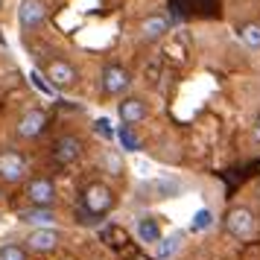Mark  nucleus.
I'll return each mask as SVG.
<instances>
[{
	"label": "nucleus",
	"mask_w": 260,
	"mask_h": 260,
	"mask_svg": "<svg viewBox=\"0 0 260 260\" xmlns=\"http://www.w3.org/2000/svg\"><path fill=\"white\" fill-rule=\"evenodd\" d=\"M181 243H184V237H181V231H173V234L161 237V243L155 246V257H158V260L173 257V254H176L178 248H181Z\"/></svg>",
	"instance_id": "obj_16"
},
{
	"label": "nucleus",
	"mask_w": 260,
	"mask_h": 260,
	"mask_svg": "<svg viewBox=\"0 0 260 260\" xmlns=\"http://www.w3.org/2000/svg\"><path fill=\"white\" fill-rule=\"evenodd\" d=\"M103 167H106V173H111V176H123L126 161H123L120 149H103Z\"/></svg>",
	"instance_id": "obj_18"
},
{
	"label": "nucleus",
	"mask_w": 260,
	"mask_h": 260,
	"mask_svg": "<svg viewBox=\"0 0 260 260\" xmlns=\"http://www.w3.org/2000/svg\"><path fill=\"white\" fill-rule=\"evenodd\" d=\"M18 219L26 225H32V228H50V222L56 219V213L50 211V208H29V211L18 213Z\"/></svg>",
	"instance_id": "obj_15"
},
{
	"label": "nucleus",
	"mask_w": 260,
	"mask_h": 260,
	"mask_svg": "<svg viewBox=\"0 0 260 260\" xmlns=\"http://www.w3.org/2000/svg\"><path fill=\"white\" fill-rule=\"evenodd\" d=\"M44 129H47V111L44 108H26L15 120V138L18 141H36V138H41Z\"/></svg>",
	"instance_id": "obj_8"
},
{
	"label": "nucleus",
	"mask_w": 260,
	"mask_h": 260,
	"mask_svg": "<svg viewBox=\"0 0 260 260\" xmlns=\"http://www.w3.org/2000/svg\"><path fill=\"white\" fill-rule=\"evenodd\" d=\"M44 79H47L50 85H53V91H73L76 85H79V68L73 64L71 59H64V56H53V59H47V64H44Z\"/></svg>",
	"instance_id": "obj_2"
},
{
	"label": "nucleus",
	"mask_w": 260,
	"mask_h": 260,
	"mask_svg": "<svg viewBox=\"0 0 260 260\" xmlns=\"http://www.w3.org/2000/svg\"><path fill=\"white\" fill-rule=\"evenodd\" d=\"M0 9H3V0H0Z\"/></svg>",
	"instance_id": "obj_26"
},
{
	"label": "nucleus",
	"mask_w": 260,
	"mask_h": 260,
	"mask_svg": "<svg viewBox=\"0 0 260 260\" xmlns=\"http://www.w3.org/2000/svg\"><path fill=\"white\" fill-rule=\"evenodd\" d=\"M59 243H61V234L56 228H32L29 237H26V248H29V251H38V254L56 251Z\"/></svg>",
	"instance_id": "obj_12"
},
{
	"label": "nucleus",
	"mask_w": 260,
	"mask_h": 260,
	"mask_svg": "<svg viewBox=\"0 0 260 260\" xmlns=\"http://www.w3.org/2000/svg\"><path fill=\"white\" fill-rule=\"evenodd\" d=\"M26 173H29L26 155L15 146H3L0 149V181L3 184H21V181H26Z\"/></svg>",
	"instance_id": "obj_5"
},
{
	"label": "nucleus",
	"mask_w": 260,
	"mask_h": 260,
	"mask_svg": "<svg viewBox=\"0 0 260 260\" xmlns=\"http://www.w3.org/2000/svg\"><path fill=\"white\" fill-rule=\"evenodd\" d=\"M237 36H240V41H243L248 50H260V24H257V21L240 24V26H237Z\"/></svg>",
	"instance_id": "obj_17"
},
{
	"label": "nucleus",
	"mask_w": 260,
	"mask_h": 260,
	"mask_svg": "<svg viewBox=\"0 0 260 260\" xmlns=\"http://www.w3.org/2000/svg\"><path fill=\"white\" fill-rule=\"evenodd\" d=\"M254 196H257V202H260V181H257V187H254Z\"/></svg>",
	"instance_id": "obj_25"
},
{
	"label": "nucleus",
	"mask_w": 260,
	"mask_h": 260,
	"mask_svg": "<svg viewBox=\"0 0 260 260\" xmlns=\"http://www.w3.org/2000/svg\"><path fill=\"white\" fill-rule=\"evenodd\" d=\"M117 117H120V123L129 126V129L141 126L143 120L149 117V103H146V96H141V94L123 96L117 103Z\"/></svg>",
	"instance_id": "obj_10"
},
{
	"label": "nucleus",
	"mask_w": 260,
	"mask_h": 260,
	"mask_svg": "<svg viewBox=\"0 0 260 260\" xmlns=\"http://www.w3.org/2000/svg\"><path fill=\"white\" fill-rule=\"evenodd\" d=\"M254 141L260 143V114H257V120H254Z\"/></svg>",
	"instance_id": "obj_24"
},
{
	"label": "nucleus",
	"mask_w": 260,
	"mask_h": 260,
	"mask_svg": "<svg viewBox=\"0 0 260 260\" xmlns=\"http://www.w3.org/2000/svg\"><path fill=\"white\" fill-rule=\"evenodd\" d=\"M190 228L199 234V231H208V228H213V211H208V208H199V211L193 213V222H190Z\"/></svg>",
	"instance_id": "obj_20"
},
{
	"label": "nucleus",
	"mask_w": 260,
	"mask_h": 260,
	"mask_svg": "<svg viewBox=\"0 0 260 260\" xmlns=\"http://www.w3.org/2000/svg\"><path fill=\"white\" fill-rule=\"evenodd\" d=\"M132 85H135V76H132L129 68H123L117 61H108L106 68L100 71V88L106 96H129Z\"/></svg>",
	"instance_id": "obj_4"
},
{
	"label": "nucleus",
	"mask_w": 260,
	"mask_h": 260,
	"mask_svg": "<svg viewBox=\"0 0 260 260\" xmlns=\"http://www.w3.org/2000/svg\"><path fill=\"white\" fill-rule=\"evenodd\" d=\"M50 18V3L47 0H21L18 3V26L21 32H36L41 26L47 24Z\"/></svg>",
	"instance_id": "obj_6"
},
{
	"label": "nucleus",
	"mask_w": 260,
	"mask_h": 260,
	"mask_svg": "<svg viewBox=\"0 0 260 260\" xmlns=\"http://www.w3.org/2000/svg\"><path fill=\"white\" fill-rule=\"evenodd\" d=\"M257 228H260V219L254 213V208H248V205L228 208V213H225V231L234 240H251L257 234Z\"/></svg>",
	"instance_id": "obj_3"
},
{
	"label": "nucleus",
	"mask_w": 260,
	"mask_h": 260,
	"mask_svg": "<svg viewBox=\"0 0 260 260\" xmlns=\"http://www.w3.org/2000/svg\"><path fill=\"white\" fill-rule=\"evenodd\" d=\"M117 202V193L111 190V184L106 181H88L82 187V199H79V208H82V216H91V222H100Z\"/></svg>",
	"instance_id": "obj_1"
},
{
	"label": "nucleus",
	"mask_w": 260,
	"mask_h": 260,
	"mask_svg": "<svg viewBox=\"0 0 260 260\" xmlns=\"http://www.w3.org/2000/svg\"><path fill=\"white\" fill-rule=\"evenodd\" d=\"M94 129H96V135H103L106 141H114V138H117V129H111V120H106V117L96 120Z\"/></svg>",
	"instance_id": "obj_22"
},
{
	"label": "nucleus",
	"mask_w": 260,
	"mask_h": 260,
	"mask_svg": "<svg viewBox=\"0 0 260 260\" xmlns=\"http://www.w3.org/2000/svg\"><path fill=\"white\" fill-rule=\"evenodd\" d=\"M143 190L155 193L158 199H173V196H178V193L184 190V184H181L176 176H167V173H161V176L149 178V181L143 184Z\"/></svg>",
	"instance_id": "obj_13"
},
{
	"label": "nucleus",
	"mask_w": 260,
	"mask_h": 260,
	"mask_svg": "<svg viewBox=\"0 0 260 260\" xmlns=\"http://www.w3.org/2000/svg\"><path fill=\"white\" fill-rule=\"evenodd\" d=\"M170 32V18L164 12H152L146 15L141 24H138V38L146 41V44H155V41H161V38Z\"/></svg>",
	"instance_id": "obj_11"
},
{
	"label": "nucleus",
	"mask_w": 260,
	"mask_h": 260,
	"mask_svg": "<svg viewBox=\"0 0 260 260\" xmlns=\"http://www.w3.org/2000/svg\"><path fill=\"white\" fill-rule=\"evenodd\" d=\"M135 231H138V237H141L143 243H155V246H158L161 237H164L161 234V222H158V216H141Z\"/></svg>",
	"instance_id": "obj_14"
},
{
	"label": "nucleus",
	"mask_w": 260,
	"mask_h": 260,
	"mask_svg": "<svg viewBox=\"0 0 260 260\" xmlns=\"http://www.w3.org/2000/svg\"><path fill=\"white\" fill-rule=\"evenodd\" d=\"M50 155H53V161L59 167H71L85 155V141L79 135H73V132H64V135H59V138L53 141Z\"/></svg>",
	"instance_id": "obj_7"
},
{
	"label": "nucleus",
	"mask_w": 260,
	"mask_h": 260,
	"mask_svg": "<svg viewBox=\"0 0 260 260\" xmlns=\"http://www.w3.org/2000/svg\"><path fill=\"white\" fill-rule=\"evenodd\" d=\"M24 196L32 208H50L56 202V184H53L50 176H32V178H26Z\"/></svg>",
	"instance_id": "obj_9"
},
{
	"label": "nucleus",
	"mask_w": 260,
	"mask_h": 260,
	"mask_svg": "<svg viewBox=\"0 0 260 260\" xmlns=\"http://www.w3.org/2000/svg\"><path fill=\"white\" fill-rule=\"evenodd\" d=\"M117 141H120V149H126V152H138L141 149V138L129 126H120L117 129Z\"/></svg>",
	"instance_id": "obj_19"
},
{
	"label": "nucleus",
	"mask_w": 260,
	"mask_h": 260,
	"mask_svg": "<svg viewBox=\"0 0 260 260\" xmlns=\"http://www.w3.org/2000/svg\"><path fill=\"white\" fill-rule=\"evenodd\" d=\"M29 79H32V85H36V88L41 91V94H47V96H53V94H56V91H53V85H50V82H47V79H44V76H41L38 71H32V73H29Z\"/></svg>",
	"instance_id": "obj_23"
},
{
	"label": "nucleus",
	"mask_w": 260,
	"mask_h": 260,
	"mask_svg": "<svg viewBox=\"0 0 260 260\" xmlns=\"http://www.w3.org/2000/svg\"><path fill=\"white\" fill-rule=\"evenodd\" d=\"M0 260H26V251L15 243H6V246H0Z\"/></svg>",
	"instance_id": "obj_21"
}]
</instances>
